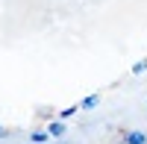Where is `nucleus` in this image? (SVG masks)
<instances>
[{"label": "nucleus", "mask_w": 147, "mask_h": 144, "mask_svg": "<svg viewBox=\"0 0 147 144\" xmlns=\"http://www.w3.org/2000/svg\"><path fill=\"white\" fill-rule=\"evenodd\" d=\"M47 133H50V138H62V135H65V124H62V121H59V124H50V127H47Z\"/></svg>", "instance_id": "1"}, {"label": "nucleus", "mask_w": 147, "mask_h": 144, "mask_svg": "<svg viewBox=\"0 0 147 144\" xmlns=\"http://www.w3.org/2000/svg\"><path fill=\"white\" fill-rule=\"evenodd\" d=\"M47 138H50V133H47V129H38V133H32V135H30L32 144H44Z\"/></svg>", "instance_id": "2"}, {"label": "nucleus", "mask_w": 147, "mask_h": 144, "mask_svg": "<svg viewBox=\"0 0 147 144\" xmlns=\"http://www.w3.org/2000/svg\"><path fill=\"white\" fill-rule=\"evenodd\" d=\"M97 100H100V97H97V94H94V97H88V100H82V106H80V109H91V106H97Z\"/></svg>", "instance_id": "3"}, {"label": "nucleus", "mask_w": 147, "mask_h": 144, "mask_svg": "<svg viewBox=\"0 0 147 144\" xmlns=\"http://www.w3.org/2000/svg\"><path fill=\"white\" fill-rule=\"evenodd\" d=\"M129 144H144V138H141V133H136V135H129Z\"/></svg>", "instance_id": "4"}, {"label": "nucleus", "mask_w": 147, "mask_h": 144, "mask_svg": "<svg viewBox=\"0 0 147 144\" xmlns=\"http://www.w3.org/2000/svg\"><path fill=\"white\" fill-rule=\"evenodd\" d=\"M6 135H9V133H6V127H0V138H6Z\"/></svg>", "instance_id": "5"}]
</instances>
